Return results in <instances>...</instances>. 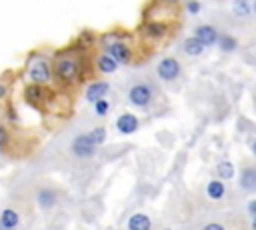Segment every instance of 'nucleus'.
<instances>
[{"label":"nucleus","mask_w":256,"mask_h":230,"mask_svg":"<svg viewBox=\"0 0 256 230\" xmlns=\"http://www.w3.org/2000/svg\"><path fill=\"white\" fill-rule=\"evenodd\" d=\"M70 150H72V154H74L76 158H80V160H88V158H92V156H94L96 146L90 142L88 134H80V136H76V138L72 140Z\"/></svg>","instance_id":"obj_7"},{"label":"nucleus","mask_w":256,"mask_h":230,"mask_svg":"<svg viewBox=\"0 0 256 230\" xmlns=\"http://www.w3.org/2000/svg\"><path fill=\"white\" fill-rule=\"evenodd\" d=\"M36 202H38V206H40L42 210H50V208H54L56 202H58V192H56L54 188L44 186V188H40V190L36 192Z\"/></svg>","instance_id":"obj_8"},{"label":"nucleus","mask_w":256,"mask_h":230,"mask_svg":"<svg viewBox=\"0 0 256 230\" xmlns=\"http://www.w3.org/2000/svg\"><path fill=\"white\" fill-rule=\"evenodd\" d=\"M24 98H26V102L30 106H40L44 102V98H46V90L42 86H38V84H30L24 90Z\"/></svg>","instance_id":"obj_12"},{"label":"nucleus","mask_w":256,"mask_h":230,"mask_svg":"<svg viewBox=\"0 0 256 230\" xmlns=\"http://www.w3.org/2000/svg\"><path fill=\"white\" fill-rule=\"evenodd\" d=\"M154 96H156V88L152 82L148 80H142V82H136L128 88V100L130 104H134L136 108H150V104L154 102Z\"/></svg>","instance_id":"obj_2"},{"label":"nucleus","mask_w":256,"mask_h":230,"mask_svg":"<svg viewBox=\"0 0 256 230\" xmlns=\"http://www.w3.org/2000/svg\"><path fill=\"white\" fill-rule=\"evenodd\" d=\"M116 128H118L120 134H132V132L138 130V118L130 112H124L116 118Z\"/></svg>","instance_id":"obj_11"},{"label":"nucleus","mask_w":256,"mask_h":230,"mask_svg":"<svg viewBox=\"0 0 256 230\" xmlns=\"http://www.w3.org/2000/svg\"><path fill=\"white\" fill-rule=\"evenodd\" d=\"M216 42L220 44V50H222V52H234V50L238 48V40H236L234 36H228V34H222Z\"/></svg>","instance_id":"obj_20"},{"label":"nucleus","mask_w":256,"mask_h":230,"mask_svg":"<svg viewBox=\"0 0 256 230\" xmlns=\"http://www.w3.org/2000/svg\"><path fill=\"white\" fill-rule=\"evenodd\" d=\"M254 12V2L252 0H234L232 2V14L236 18H250Z\"/></svg>","instance_id":"obj_15"},{"label":"nucleus","mask_w":256,"mask_h":230,"mask_svg":"<svg viewBox=\"0 0 256 230\" xmlns=\"http://www.w3.org/2000/svg\"><path fill=\"white\" fill-rule=\"evenodd\" d=\"M194 38H196L202 46H212V44H216V40H218V32H216V28L210 26V24H200V26L196 28Z\"/></svg>","instance_id":"obj_9"},{"label":"nucleus","mask_w":256,"mask_h":230,"mask_svg":"<svg viewBox=\"0 0 256 230\" xmlns=\"http://www.w3.org/2000/svg\"><path fill=\"white\" fill-rule=\"evenodd\" d=\"M186 10H188L190 14H198V12H200V2L188 0V2H186Z\"/></svg>","instance_id":"obj_25"},{"label":"nucleus","mask_w":256,"mask_h":230,"mask_svg":"<svg viewBox=\"0 0 256 230\" xmlns=\"http://www.w3.org/2000/svg\"><path fill=\"white\" fill-rule=\"evenodd\" d=\"M28 78L32 84H48L52 80V66L48 64V60L44 58H34L28 66Z\"/></svg>","instance_id":"obj_3"},{"label":"nucleus","mask_w":256,"mask_h":230,"mask_svg":"<svg viewBox=\"0 0 256 230\" xmlns=\"http://www.w3.org/2000/svg\"><path fill=\"white\" fill-rule=\"evenodd\" d=\"M108 90H110V84H108V82H104V80H96V82H92V84L86 88L84 96H86L88 102L94 104L96 100H102V98L108 94Z\"/></svg>","instance_id":"obj_10"},{"label":"nucleus","mask_w":256,"mask_h":230,"mask_svg":"<svg viewBox=\"0 0 256 230\" xmlns=\"http://www.w3.org/2000/svg\"><path fill=\"white\" fill-rule=\"evenodd\" d=\"M108 110H110V102L108 100H96L94 102V112H96V116H106L108 114Z\"/></svg>","instance_id":"obj_23"},{"label":"nucleus","mask_w":256,"mask_h":230,"mask_svg":"<svg viewBox=\"0 0 256 230\" xmlns=\"http://www.w3.org/2000/svg\"><path fill=\"white\" fill-rule=\"evenodd\" d=\"M10 142V132L6 130V126H0V148H4Z\"/></svg>","instance_id":"obj_24"},{"label":"nucleus","mask_w":256,"mask_h":230,"mask_svg":"<svg viewBox=\"0 0 256 230\" xmlns=\"http://www.w3.org/2000/svg\"><path fill=\"white\" fill-rule=\"evenodd\" d=\"M216 172H218V178L224 182V180H230L232 176H234V164L232 162H220L218 166H216Z\"/></svg>","instance_id":"obj_21"},{"label":"nucleus","mask_w":256,"mask_h":230,"mask_svg":"<svg viewBox=\"0 0 256 230\" xmlns=\"http://www.w3.org/2000/svg\"><path fill=\"white\" fill-rule=\"evenodd\" d=\"M6 94H8V86L0 84V98H6Z\"/></svg>","instance_id":"obj_27"},{"label":"nucleus","mask_w":256,"mask_h":230,"mask_svg":"<svg viewBox=\"0 0 256 230\" xmlns=\"http://www.w3.org/2000/svg\"><path fill=\"white\" fill-rule=\"evenodd\" d=\"M202 230H226V226L220 224V222H208V224L202 226Z\"/></svg>","instance_id":"obj_26"},{"label":"nucleus","mask_w":256,"mask_h":230,"mask_svg":"<svg viewBox=\"0 0 256 230\" xmlns=\"http://www.w3.org/2000/svg\"><path fill=\"white\" fill-rule=\"evenodd\" d=\"M52 78L62 86H74L82 80V58L76 54H58L52 66Z\"/></svg>","instance_id":"obj_1"},{"label":"nucleus","mask_w":256,"mask_h":230,"mask_svg":"<svg viewBox=\"0 0 256 230\" xmlns=\"http://www.w3.org/2000/svg\"><path fill=\"white\" fill-rule=\"evenodd\" d=\"M168 22L166 20H148L142 24V36L150 42H158L168 34Z\"/></svg>","instance_id":"obj_6"},{"label":"nucleus","mask_w":256,"mask_h":230,"mask_svg":"<svg viewBox=\"0 0 256 230\" xmlns=\"http://www.w3.org/2000/svg\"><path fill=\"white\" fill-rule=\"evenodd\" d=\"M202 50H204V46L194 38V36H190V38H186L184 40V52L188 54V56H200L202 54Z\"/></svg>","instance_id":"obj_19"},{"label":"nucleus","mask_w":256,"mask_h":230,"mask_svg":"<svg viewBox=\"0 0 256 230\" xmlns=\"http://www.w3.org/2000/svg\"><path fill=\"white\" fill-rule=\"evenodd\" d=\"M88 138H90V142H92L94 146L104 144V140H106V130H104V126H98V128H94L92 132H88Z\"/></svg>","instance_id":"obj_22"},{"label":"nucleus","mask_w":256,"mask_h":230,"mask_svg":"<svg viewBox=\"0 0 256 230\" xmlns=\"http://www.w3.org/2000/svg\"><path fill=\"white\" fill-rule=\"evenodd\" d=\"M128 230H152V220L144 212H136L128 218Z\"/></svg>","instance_id":"obj_14"},{"label":"nucleus","mask_w":256,"mask_h":230,"mask_svg":"<svg viewBox=\"0 0 256 230\" xmlns=\"http://www.w3.org/2000/svg\"><path fill=\"white\" fill-rule=\"evenodd\" d=\"M240 186L242 190L246 192H252L256 188V170L252 166H246L242 172H240Z\"/></svg>","instance_id":"obj_17"},{"label":"nucleus","mask_w":256,"mask_h":230,"mask_svg":"<svg viewBox=\"0 0 256 230\" xmlns=\"http://www.w3.org/2000/svg\"><path fill=\"white\" fill-rule=\"evenodd\" d=\"M162 2H166V4H176L178 0H162Z\"/></svg>","instance_id":"obj_28"},{"label":"nucleus","mask_w":256,"mask_h":230,"mask_svg":"<svg viewBox=\"0 0 256 230\" xmlns=\"http://www.w3.org/2000/svg\"><path fill=\"white\" fill-rule=\"evenodd\" d=\"M206 194L212 198V200H222L224 194H226V186L222 180H210L206 184Z\"/></svg>","instance_id":"obj_18"},{"label":"nucleus","mask_w":256,"mask_h":230,"mask_svg":"<svg viewBox=\"0 0 256 230\" xmlns=\"http://www.w3.org/2000/svg\"><path fill=\"white\" fill-rule=\"evenodd\" d=\"M156 72H158L160 80H164V82H174L176 78H180V74H182V66H180V62H178L176 58L166 56V58H162V60L158 62Z\"/></svg>","instance_id":"obj_5"},{"label":"nucleus","mask_w":256,"mask_h":230,"mask_svg":"<svg viewBox=\"0 0 256 230\" xmlns=\"http://www.w3.org/2000/svg\"><path fill=\"white\" fill-rule=\"evenodd\" d=\"M96 68H98V72H102V74H114V72L118 70V64H116L106 52H102V54L96 56Z\"/></svg>","instance_id":"obj_16"},{"label":"nucleus","mask_w":256,"mask_h":230,"mask_svg":"<svg viewBox=\"0 0 256 230\" xmlns=\"http://www.w3.org/2000/svg\"><path fill=\"white\" fill-rule=\"evenodd\" d=\"M104 50H106V54H108L118 66H120V64H130L132 58H134L132 48H130L126 42H122V40L106 42V44H104Z\"/></svg>","instance_id":"obj_4"},{"label":"nucleus","mask_w":256,"mask_h":230,"mask_svg":"<svg viewBox=\"0 0 256 230\" xmlns=\"http://www.w3.org/2000/svg\"><path fill=\"white\" fill-rule=\"evenodd\" d=\"M20 224V216L12 208H4L0 212V230H14Z\"/></svg>","instance_id":"obj_13"}]
</instances>
